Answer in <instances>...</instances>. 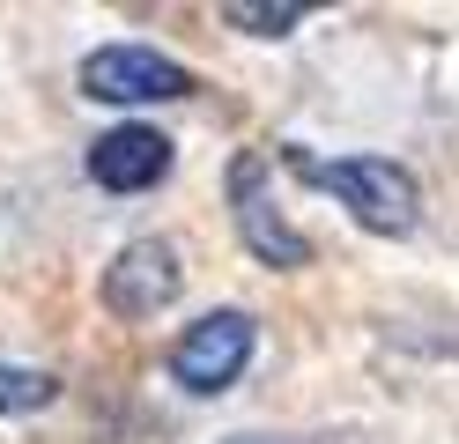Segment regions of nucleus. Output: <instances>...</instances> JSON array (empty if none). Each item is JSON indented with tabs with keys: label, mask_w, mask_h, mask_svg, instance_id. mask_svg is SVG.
<instances>
[{
	"label": "nucleus",
	"mask_w": 459,
	"mask_h": 444,
	"mask_svg": "<svg viewBox=\"0 0 459 444\" xmlns=\"http://www.w3.org/2000/svg\"><path fill=\"white\" fill-rule=\"evenodd\" d=\"M304 178L319 193H333L363 230H378V237L415 230V215H422V186L393 156H326V163H311Z\"/></svg>",
	"instance_id": "obj_1"
},
{
	"label": "nucleus",
	"mask_w": 459,
	"mask_h": 444,
	"mask_svg": "<svg viewBox=\"0 0 459 444\" xmlns=\"http://www.w3.org/2000/svg\"><path fill=\"white\" fill-rule=\"evenodd\" d=\"M252 355H260V318L252 311H208L200 326H186L178 348H170V378H178V393L215 400V393H230V385L245 378Z\"/></svg>",
	"instance_id": "obj_2"
},
{
	"label": "nucleus",
	"mask_w": 459,
	"mask_h": 444,
	"mask_svg": "<svg viewBox=\"0 0 459 444\" xmlns=\"http://www.w3.org/2000/svg\"><path fill=\"white\" fill-rule=\"evenodd\" d=\"M82 97L97 104H170V97H193V74L178 67L170 52L141 45V38H111L82 59Z\"/></svg>",
	"instance_id": "obj_3"
},
{
	"label": "nucleus",
	"mask_w": 459,
	"mask_h": 444,
	"mask_svg": "<svg viewBox=\"0 0 459 444\" xmlns=\"http://www.w3.org/2000/svg\"><path fill=\"white\" fill-rule=\"evenodd\" d=\"M186 282V266H178V245L170 237H134V245L111 252L104 266V311H119V318H156L170 296H178Z\"/></svg>",
	"instance_id": "obj_4"
},
{
	"label": "nucleus",
	"mask_w": 459,
	"mask_h": 444,
	"mask_svg": "<svg viewBox=\"0 0 459 444\" xmlns=\"http://www.w3.org/2000/svg\"><path fill=\"white\" fill-rule=\"evenodd\" d=\"M230 200H238V237H245V252L260 259V266L290 274V266L311 259L304 230L281 222V207H274V193H267V163H260V156H238V163H230Z\"/></svg>",
	"instance_id": "obj_5"
},
{
	"label": "nucleus",
	"mask_w": 459,
	"mask_h": 444,
	"mask_svg": "<svg viewBox=\"0 0 459 444\" xmlns=\"http://www.w3.org/2000/svg\"><path fill=\"white\" fill-rule=\"evenodd\" d=\"M90 178L104 193H149L170 178V134L163 126H141V118H126V126H111L90 141Z\"/></svg>",
	"instance_id": "obj_6"
},
{
	"label": "nucleus",
	"mask_w": 459,
	"mask_h": 444,
	"mask_svg": "<svg viewBox=\"0 0 459 444\" xmlns=\"http://www.w3.org/2000/svg\"><path fill=\"white\" fill-rule=\"evenodd\" d=\"M60 400V378L38 363H0V414H38Z\"/></svg>",
	"instance_id": "obj_7"
},
{
	"label": "nucleus",
	"mask_w": 459,
	"mask_h": 444,
	"mask_svg": "<svg viewBox=\"0 0 459 444\" xmlns=\"http://www.w3.org/2000/svg\"><path fill=\"white\" fill-rule=\"evenodd\" d=\"M222 22L230 30H252V38H290V30L304 22V8H297V0H274V8H267V0H238V8H222Z\"/></svg>",
	"instance_id": "obj_8"
}]
</instances>
